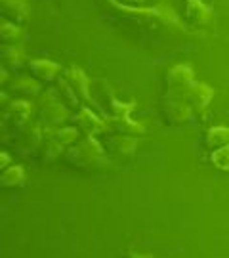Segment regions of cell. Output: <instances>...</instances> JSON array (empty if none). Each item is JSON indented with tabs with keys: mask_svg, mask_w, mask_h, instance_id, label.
Returning <instances> with one entry per match:
<instances>
[{
	"mask_svg": "<svg viewBox=\"0 0 229 258\" xmlns=\"http://www.w3.org/2000/svg\"><path fill=\"white\" fill-rule=\"evenodd\" d=\"M115 14L126 23H132L136 29L143 31H157V29H183L180 19L168 6H155V8H136L122 4L119 0H105Z\"/></svg>",
	"mask_w": 229,
	"mask_h": 258,
	"instance_id": "cell-1",
	"label": "cell"
},
{
	"mask_svg": "<svg viewBox=\"0 0 229 258\" xmlns=\"http://www.w3.org/2000/svg\"><path fill=\"white\" fill-rule=\"evenodd\" d=\"M65 159L77 168H92L105 161V149L94 136H83L77 144L65 149Z\"/></svg>",
	"mask_w": 229,
	"mask_h": 258,
	"instance_id": "cell-2",
	"label": "cell"
},
{
	"mask_svg": "<svg viewBox=\"0 0 229 258\" xmlns=\"http://www.w3.org/2000/svg\"><path fill=\"white\" fill-rule=\"evenodd\" d=\"M69 117H71V111L61 103V100L57 98L55 90H50V92L44 96V100L40 102L38 122H40L46 130L61 128V124L67 122Z\"/></svg>",
	"mask_w": 229,
	"mask_h": 258,
	"instance_id": "cell-3",
	"label": "cell"
},
{
	"mask_svg": "<svg viewBox=\"0 0 229 258\" xmlns=\"http://www.w3.org/2000/svg\"><path fill=\"white\" fill-rule=\"evenodd\" d=\"M195 83L193 69L189 65H174L166 73V98L168 100H183L185 92Z\"/></svg>",
	"mask_w": 229,
	"mask_h": 258,
	"instance_id": "cell-4",
	"label": "cell"
},
{
	"mask_svg": "<svg viewBox=\"0 0 229 258\" xmlns=\"http://www.w3.org/2000/svg\"><path fill=\"white\" fill-rule=\"evenodd\" d=\"M73 126L79 132H83L84 136H98V134H105L107 132V122L105 119H100L96 113L88 107H81L77 111L73 119Z\"/></svg>",
	"mask_w": 229,
	"mask_h": 258,
	"instance_id": "cell-5",
	"label": "cell"
},
{
	"mask_svg": "<svg viewBox=\"0 0 229 258\" xmlns=\"http://www.w3.org/2000/svg\"><path fill=\"white\" fill-rule=\"evenodd\" d=\"M44 126L40 122H33L19 130L18 140H16V148L19 149L21 155H29L33 151H38V148L44 142Z\"/></svg>",
	"mask_w": 229,
	"mask_h": 258,
	"instance_id": "cell-6",
	"label": "cell"
},
{
	"mask_svg": "<svg viewBox=\"0 0 229 258\" xmlns=\"http://www.w3.org/2000/svg\"><path fill=\"white\" fill-rule=\"evenodd\" d=\"M61 77L69 83V86L74 90V94L81 98V102H86V103H90V105H98V103L92 100L90 81H88V77L84 75L83 69H79V67L73 65V67H69V69H63Z\"/></svg>",
	"mask_w": 229,
	"mask_h": 258,
	"instance_id": "cell-7",
	"label": "cell"
},
{
	"mask_svg": "<svg viewBox=\"0 0 229 258\" xmlns=\"http://www.w3.org/2000/svg\"><path fill=\"white\" fill-rule=\"evenodd\" d=\"M29 14L31 8L27 0H0V16L4 21L21 27L29 21Z\"/></svg>",
	"mask_w": 229,
	"mask_h": 258,
	"instance_id": "cell-8",
	"label": "cell"
},
{
	"mask_svg": "<svg viewBox=\"0 0 229 258\" xmlns=\"http://www.w3.org/2000/svg\"><path fill=\"white\" fill-rule=\"evenodd\" d=\"M195 111L185 103V100H168L165 98L163 102V115L168 124L172 126H182L185 122H189Z\"/></svg>",
	"mask_w": 229,
	"mask_h": 258,
	"instance_id": "cell-9",
	"label": "cell"
},
{
	"mask_svg": "<svg viewBox=\"0 0 229 258\" xmlns=\"http://www.w3.org/2000/svg\"><path fill=\"white\" fill-rule=\"evenodd\" d=\"M212 98H214V90L204 83H193L191 88L183 96L185 103H187L195 113H202V111L206 109V107L210 105Z\"/></svg>",
	"mask_w": 229,
	"mask_h": 258,
	"instance_id": "cell-10",
	"label": "cell"
},
{
	"mask_svg": "<svg viewBox=\"0 0 229 258\" xmlns=\"http://www.w3.org/2000/svg\"><path fill=\"white\" fill-rule=\"evenodd\" d=\"M31 115H33V107L29 102H23V100L12 102L4 111V124L8 122L10 128L21 130L23 126H27Z\"/></svg>",
	"mask_w": 229,
	"mask_h": 258,
	"instance_id": "cell-11",
	"label": "cell"
},
{
	"mask_svg": "<svg viewBox=\"0 0 229 258\" xmlns=\"http://www.w3.org/2000/svg\"><path fill=\"white\" fill-rule=\"evenodd\" d=\"M27 71L29 77H33L38 83H52L59 79L61 67L48 59H31L27 63Z\"/></svg>",
	"mask_w": 229,
	"mask_h": 258,
	"instance_id": "cell-12",
	"label": "cell"
},
{
	"mask_svg": "<svg viewBox=\"0 0 229 258\" xmlns=\"http://www.w3.org/2000/svg\"><path fill=\"white\" fill-rule=\"evenodd\" d=\"M137 149V140L136 136H124V134H115L111 136L107 142V151L111 157L117 159H128L136 153Z\"/></svg>",
	"mask_w": 229,
	"mask_h": 258,
	"instance_id": "cell-13",
	"label": "cell"
},
{
	"mask_svg": "<svg viewBox=\"0 0 229 258\" xmlns=\"http://www.w3.org/2000/svg\"><path fill=\"white\" fill-rule=\"evenodd\" d=\"M107 122V132H115V134H124V136H141L145 134V126H141L139 122L132 120L130 117H105Z\"/></svg>",
	"mask_w": 229,
	"mask_h": 258,
	"instance_id": "cell-14",
	"label": "cell"
},
{
	"mask_svg": "<svg viewBox=\"0 0 229 258\" xmlns=\"http://www.w3.org/2000/svg\"><path fill=\"white\" fill-rule=\"evenodd\" d=\"M185 18L197 27H206L212 21V8L201 0H185Z\"/></svg>",
	"mask_w": 229,
	"mask_h": 258,
	"instance_id": "cell-15",
	"label": "cell"
},
{
	"mask_svg": "<svg viewBox=\"0 0 229 258\" xmlns=\"http://www.w3.org/2000/svg\"><path fill=\"white\" fill-rule=\"evenodd\" d=\"M0 61H2V69L19 71V69H23V65L27 61V55H25V50L21 46H2Z\"/></svg>",
	"mask_w": 229,
	"mask_h": 258,
	"instance_id": "cell-16",
	"label": "cell"
},
{
	"mask_svg": "<svg viewBox=\"0 0 229 258\" xmlns=\"http://www.w3.org/2000/svg\"><path fill=\"white\" fill-rule=\"evenodd\" d=\"M8 92L18 96V98H27V96H37L40 92V83L33 77H16L8 84Z\"/></svg>",
	"mask_w": 229,
	"mask_h": 258,
	"instance_id": "cell-17",
	"label": "cell"
},
{
	"mask_svg": "<svg viewBox=\"0 0 229 258\" xmlns=\"http://www.w3.org/2000/svg\"><path fill=\"white\" fill-rule=\"evenodd\" d=\"M63 149L65 148L54 138V136H50V134L46 132L44 142H42V146L38 148L37 155H38V159H40V163H42V165H50L52 161H55L57 157L63 153Z\"/></svg>",
	"mask_w": 229,
	"mask_h": 258,
	"instance_id": "cell-18",
	"label": "cell"
},
{
	"mask_svg": "<svg viewBox=\"0 0 229 258\" xmlns=\"http://www.w3.org/2000/svg\"><path fill=\"white\" fill-rule=\"evenodd\" d=\"M55 94H57V98L61 100L65 107L69 111H79L81 109V98L74 94V90L69 86V83L65 81L63 77H59L57 81H55Z\"/></svg>",
	"mask_w": 229,
	"mask_h": 258,
	"instance_id": "cell-19",
	"label": "cell"
},
{
	"mask_svg": "<svg viewBox=\"0 0 229 258\" xmlns=\"http://www.w3.org/2000/svg\"><path fill=\"white\" fill-rule=\"evenodd\" d=\"M204 146L212 151L229 146V126H212V128L206 130Z\"/></svg>",
	"mask_w": 229,
	"mask_h": 258,
	"instance_id": "cell-20",
	"label": "cell"
},
{
	"mask_svg": "<svg viewBox=\"0 0 229 258\" xmlns=\"http://www.w3.org/2000/svg\"><path fill=\"white\" fill-rule=\"evenodd\" d=\"M0 38H2V46H19V42L23 40V31L18 25L2 19V23H0Z\"/></svg>",
	"mask_w": 229,
	"mask_h": 258,
	"instance_id": "cell-21",
	"label": "cell"
},
{
	"mask_svg": "<svg viewBox=\"0 0 229 258\" xmlns=\"http://www.w3.org/2000/svg\"><path fill=\"white\" fill-rule=\"evenodd\" d=\"M23 182H25V170L21 166H8L6 170H2V176H0L2 187H18Z\"/></svg>",
	"mask_w": 229,
	"mask_h": 258,
	"instance_id": "cell-22",
	"label": "cell"
},
{
	"mask_svg": "<svg viewBox=\"0 0 229 258\" xmlns=\"http://www.w3.org/2000/svg\"><path fill=\"white\" fill-rule=\"evenodd\" d=\"M107 96H109V115L111 117H128L130 111L136 107V103H120L117 98H113V94L107 90Z\"/></svg>",
	"mask_w": 229,
	"mask_h": 258,
	"instance_id": "cell-23",
	"label": "cell"
},
{
	"mask_svg": "<svg viewBox=\"0 0 229 258\" xmlns=\"http://www.w3.org/2000/svg\"><path fill=\"white\" fill-rule=\"evenodd\" d=\"M210 163L218 170H229V146L220 149H214L210 153Z\"/></svg>",
	"mask_w": 229,
	"mask_h": 258,
	"instance_id": "cell-24",
	"label": "cell"
},
{
	"mask_svg": "<svg viewBox=\"0 0 229 258\" xmlns=\"http://www.w3.org/2000/svg\"><path fill=\"white\" fill-rule=\"evenodd\" d=\"M8 165H10V155H6V151H2V153H0V168L6 170Z\"/></svg>",
	"mask_w": 229,
	"mask_h": 258,
	"instance_id": "cell-25",
	"label": "cell"
},
{
	"mask_svg": "<svg viewBox=\"0 0 229 258\" xmlns=\"http://www.w3.org/2000/svg\"><path fill=\"white\" fill-rule=\"evenodd\" d=\"M128 258H151V256H149V254L145 256V254H137V252H130V256H128Z\"/></svg>",
	"mask_w": 229,
	"mask_h": 258,
	"instance_id": "cell-26",
	"label": "cell"
},
{
	"mask_svg": "<svg viewBox=\"0 0 229 258\" xmlns=\"http://www.w3.org/2000/svg\"><path fill=\"white\" fill-rule=\"evenodd\" d=\"M130 4H141V2H143V0H128Z\"/></svg>",
	"mask_w": 229,
	"mask_h": 258,
	"instance_id": "cell-27",
	"label": "cell"
}]
</instances>
